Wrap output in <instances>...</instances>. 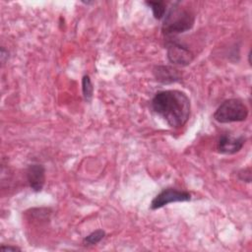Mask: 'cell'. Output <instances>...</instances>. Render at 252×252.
<instances>
[{
    "label": "cell",
    "instance_id": "5",
    "mask_svg": "<svg viewBox=\"0 0 252 252\" xmlns=\"http://www.w3.org/2000/svg\"><path fill=\"white\" fill-rule=\"evenodd\" d=\"M166 53L168 61L178 66H187L194 59L192 51L177 41H170L167 43Z\"/></svg>",
    "mask_w": 252,
    "mask_h": 252
},
{
    "label": "cell",
    "instance_id": "10",
    "mask_svg": "<svg viewBox=\"0 0 252 252\" xmlns=\"http://www.w3.org/2000/svg\"><path fill=\"white\" fill-rule=\"evenodd\" d=\"M82 92L86 101H91L94 94V86L89 75H85L82 79Z\"/></svg>",
    "mask_w": 252,
    "mask_h": 252
},
{
    "label": "cell",
    "instance_id": "4",
    "mask_svg": "<svg viewBox=\"0 0 252 252\" xmlns=\"http://www.w3.org/2000/svg\"><path fill=\"white\" fill-rule=\"evenodd\" d=\"M191 200V194L187 191L177 190L174 188H166L158 193L151 203L152 210L160 209L170 203L187 202Z\"/></svg>",
    "mask_w": 252,
    "mask_h": 252
},
{
    "label": "cell",
    "instance_id": "2",
    "mask_svg": "<svg viewBox=\"0 0 252 252\" xmlns=\"http://www.w3.org/2000/svg\"><path fill=\"white\" fill-rule=\"evenodd\" d=\"M195 22L193 13L180 6L179 2H175L163 17L162 32L166 35L182 33L192 29Z\"/></svg>",
    "mask_w": 252,
    "mask_h": 252
},
{
    "label": "cell",
    "instance_id": "7",
    "mask_svg": "<svg viewBox=\"0 0 252 252\" xmlns=\"http://www.w3.org/2000/svg\"><path fill=\"white\" fill-rule=\"evenodd\" d=\"M245 144V138L240 136L233 138L230 135H221L218 141V151L223 155H233L238 153Z\"/></svg>",
    "mask_w": 252,
    "mask_h": 252
},
{
    "label": "cell",
    "instance_id": "8",
    "mask_svg": "<svg viewBox=\"0 0 252 252\" xmlns=\"http://www.w3.org/2000/svg\"><path fill=\"white\" fill-rule=\"evenodd\" d=\"M153 73L156 80L164 85L176 83L182 77L179 70L168 65H158L154 68Z\"/></svg>",
    "mask_w": 252,
    "mask_h": 252
},
{
    "label": "cell",
    "instance_id": "1",
    "mask_svg": "<svg viewBox=\"0 0 252 252\" xmlns=\"http://www.w3.org/2000/svg\"><path fill=\"white\" fill-rule=\"evenodd\" d=\"M153 110L170 127H182L190 116L191 103L187 94L177 90L158 92L152 99Z\"/></svg>",
    "mask_w": 252,
    "mask_h": 252
},
{
    "label": "cell",
    "instance_id": "9",
    "mask_svg": "<svg viewBox=\"0 0 252 252\" xmlns=\"http://www.w3.org/2000/svg\"><path fill=\"white\" fill-rule=\"evenodd\" d=\"M146 4L151 8L155 19L161 20L163 19L166 13L165 3L162 1H146Z\"/></svg>",
    "mask_w": 252,
    "mask_h": 252
},
{
    "label": "cell",
    "instance_id": "6",
    "mask_svg": "<svg viewBox=\"0 0 252 252\" xmlns=\"http://www.w3.org/2000/svg\"><path fill=\"white\" fill-rule=\"evenodd\" d=\"M27 180L32 191H41L45 183L44 166L39 163H32L29 165L27 169Z\"/></svg>",
    "mask_w": 252,
    "mask_h": 252
},
{
    "label": "cell",
    "instance_id": "3",
    "mask_svg": "<svg viewBox=\"0 0 252 252\" xmlns=\"http://www.w3.org/2000/svg\"><path fill=\"white\" fill-rule=\"evenodd\" d=\"M247 116L248 108L239 98H229L224 100L214 113V119L219 123L241 122L246 120Z\"/></svg>",
    "mask_w": 252,
    "mask_h": 252
},
{
    "label": "cell",
    "instance_id": "12",
    "mask_svg": "<svg viewBox=\"0 0 252 252\" xmlns=\"http://www.w3.org/2000/svg\"><path fill=\"white\" fill-rule=\"evenodd\" d=\"M238 176H239V178L241 180L246 181V182H250L251 181V171H250V168L242 169L241 171H239Z\"/></svg>",
    "mask_w": 252,
    "mask_h": 252
},
{
    "label": "cell",
    "instance_id": "11",
    "mask_svg": "<svg viewBox=\"0 0 252 252\" xmlns=\"http://www.w3.org/2000/svg\"><path fill=\"white\" fill-rule=\"evenodd\" d=\"M104 236H105L104 230L96 229L84 238V243L88 244V245H94V244L98 243Z\"/></svg>",
    "mask_w": 252,
    "mask_h": 252
},
{
    "label": "cell",
    "instance_id": "13",
    "mask_svg": "<svg viewBox=\"0 0 252 252\" xmlns=\"http://www.w3.org/2000/svg\"><path fill=\"white\" fill-rule=\"evenodd\" d=\"M0 250H1V251H13V252H15V251H21V249H20L19 247H17V246H11V245H8V246L2 245V246L0 247Z\"/></svg>",
    "mask_w": 252,
    "mask_h": 252
}]
</instances>
